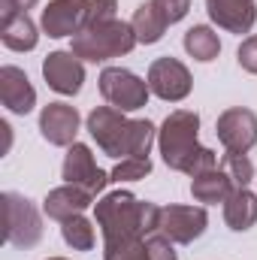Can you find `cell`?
I'll list each match as a JSON object with an SVG mask.
<instances>
[{"mask_svg":"<svg viewBox=\"0 0 257 260\" xmlns=\"http://www.w3.org/2000/svg\"><path fill=\"white\" fill-rule=\"evenodd\" d=\"M200 133V115L191 109H176L164 118L157 130V148L160 157L170 170L185 173V176H200L212 167H218V154L197 139Z\"/></svg>","mask_w":257,"mask_h":260,"instance_id":"1","label":"cell"},{"mask_svg":"<svg viewBox=\"0 0 257 260\" xmlns=\"http://www.w3.org/2000/svg\"><path fill=\"white\" fill-rule=\"evenodd\" d=\"M88 133L109 157H148L157 130L148 118L130 121L127 115L115 106H97L88 115Z\"/></svg>","mask_w":257,"mask_h":260,"instance_id":"2","label":"cell"},{"mask_svg":"<svg viewBox=\"0 0 257 260\" xmlns=\"http://www.w3.org/2000/svg\"><path fill=\"white\" fill-rule=\"evenodd\" d=\"M94 215H97V227L103 233V245H115L124 239H139V236L157 233L160 206H154L148 200L142 203L130 191H112L94 203Z\"/></svg>","mask_w":257,"mask_h":260,"instance_id":"3","label":"cell"},{"mask_svg":"<svg viewBox=\"0 0 257 260\" xmlns=\"http://www.w3.org/2000/svg\"><path fill=\"white\" fill-rule=\"evenodd\" d=\"M133 46H136V34H133L130 21L112 18V21L91 24V27L79 30V34L73 37L70 52H73L79 61L100 64V61H109V58L130 55V52H133Z\"/></svg>","mask_w":257,"mask_h":260,"instance_id":"4","label":"cell"},{"mask_svg":"<svg viewBox=\"0 0 257 260\" xmlns=\"http://www.w3.org/2000/svg\"><path fill=\"white\" fill-rule=\"evenodd\" d=\"M0 200H3V218H6V242L15 248H34L43 239V218L37 206L15 191H6Z\"/></svg>","mask_w":257,"mask_h":260,"instance_id":"5","label":"cell"},{"mask_svg":"<svg viewBox=\"0 0 257 260\" xmlns=\"http://www.w3.org/2000/svg\"><path fill=\"white\" fill-rule=\"evenodd\" d=\"M97 85H100L103 100H106L109 106L121 109V112H136V109H142V106L148 103V94H151L148 82L139 79L136 73L124 70V67H106V70L100 73Z\"/></svg>","mask_w":257,"mask_h":260,"instance_id":"6","label":"cell"},{"mask_svg":"<svg viewBox=\"0 0 257 260\" xmlns=\"http://www.w3.org/2000/svg\"><path fill=\"white\" fill-rule=\"evenodd\" d=\"M209 227V215L203 206H164L157 218V233H164L176 245L197 242Z\"/></svg>","mask_w":257,"mask_h":260,"instance_id":"7","label":"cell"},{"mask_svg":"<svg viewBox=\"0 0 257 260\" xmlns=\"http://www.w3.org/2000/svg\"><path fill=\"white\" fill-rule=\"evenodd\" d=\"M148 88L154 97L167 100V103H179L191 94L194 88V79H191V70L182 64L179 58H157L151 61L148 67Z\"/></svg>","mask_w":257,"mask_h":260,"instance_id":"8","label":"cell"},{"mask_svg":"<svg viewBox=\"0 0 257 260\" xmlns=\"http://www.w3.org/2000/svg\"><path fill=\"white\" fill-rule=\"evenodd\" d=\"M215 136L221 139V145L227 151L248 154L257 145V115L245 106L224 109L218 115V121H215Z\"/></svg>","mask_w":257,"mask_h":260,"instance_id":"9","label":"cell"},{"mask_svg":"<svg viewBox=\"0 0 257 260\" xmlns=\"http://www.w3.org/2000/svg\"><path fill=\"white\" fill-rule=\"evenodd\" d=\"M64 182L67 185H79V188H85V191H91V194L97 197L109 182H112V176L109 173H103L100 167H97V160H94V154H91V148L88 145H82V142H73L70 148H67V157H64Z\"/></svg>","mask_w":257,"mask_h":260,"instance_id":"10","label":"cell"},{"mask_svg":"<svg viewBox=\"0 0 257 260\" xmlns=\"http://www.w3.org/2000/svg\"><path fill=\"white\" fill-rule=\"evenodd\" d=\"M88 3H91V0H52V3L43 9V15H40L43 30H46L52 40L76 37V34L85 27Z\"/></svg>","mask_w":257,"mask_h":260,"instance_id":"11","label":"cell"},{"mask_svg":"<svg viewBox=\"0 0 257 260\" xmlns=\"http://www.w3.org/2000/svg\"><path fill=\"white\" fill-rule=\"evenodd\" d=\"M43 79L52 91L73 97L82 91V82H85V64L73 55V52H52L46 55L43 61Z\"/></svg>","mask_w":257,"mask_h":260,"instance_id":"12","label":"cell"},{"mask_svg":"<svg viewBox=\"0 0 257 260\" xmlns=\"http://www.w3.org/2000/svg\"><path fill=\"white\" fill-rule=\"evenodd\" d=\"M40 133L49 145L70 148L79 133V112L70 103H49L40 112Z\"/></svg>","mask_w":257,"mask_h":260,"instance_id":"13","label":"cell"},{"mask_svg":"<svg viewBox=\"0 0 257 260\" xmlns=\"http://www.w3.org/2000/svg\"><path fill=\"white\" fill-rule=\"evenodd\" d=\"M0 100L12 115H27L37 106V91L24 70L12 64L0 67Z\"/></svg>","mask_w":257,"mask_h":260,"instance_id":"14","label":"cell"},{"mask_svg":"<svg viewBox=\"0 0 257 260\" xmlns=\"http://www.w3.org/2000/svg\"><path fill=\"white\" fill-rule=\"evenodd\" d=\"M206 12L227 34H248L257 21L254 0H206Z\"/></svg>","mask_w":257,"mask_h":260,"instance_id":"15","label":"cell"},{"mask_svg":"<svg viewBox=\"0 0 257 260\" xmlns=\"http://www.w3.org/2000/svg\"><path fill=\"white\" fill-rule=\"evenodd\" d=\"M94 203V194L79 188V185H61L55 191H49L43 200V212L52 218V221H67L73 215H82L88 206Z\"/></svg>","mask_w":257,"mask_h":260,"instance_id":"16","label":"cell"},{"mask_svg":"<svg viewBox=\"0 0 257 260\" xmlns=\"http://www.w3.org/2000/svg\"><path fill=\"white\" fill-rule=\"evenodd\" d=\"M130 27H133V34H136V43L154 46V43L164 40V34H167V27H170V18H167V12L160 9L157 0H145V3L136 6V12H133V18H130Z\"/></svg>","mask_w":257,"mask_h":260,"instance_id":"17","label":"cell"},{"mask_svg":"<svg viewBox=\"0 0 257 260\" xmlns=\"http://www.w3.org/2000/svg\"><path fill=\"white\" fill-rule=\"evenodd\" d=\"M233 191H236V185L230 182V176L221 167H212V170H206V173L191 179V197L197 203H206V206L224 203Z\"/></svg>","mask_w":257,"mask_h":260,"instance_id":"18","label":"cell"},{"mask_svg":"<svg viewBox=\"0 0 257 260\" xmlns=\"http://www.w3.org/2000/svg\"><path fill=\"white\" fill-rule=\"evenodd\" d=\"M224 221L236 233L251 230L257 224V194H251L248 188H236L224 200Z\"/></svg>","mask_w":257,"mask_h":260,"instance_id":"19","label":"cell"},{"mask_svg":"<svg viewBox=\"0 0 257 260\" xmlns=\"http://www.w3.org/2000/svg\"><path fill=\"white\" fill-rule=\"evenodd\" d=\"M0 40L12 52H30V49H37L40 34H37V24L30 21V15L21 12L9 21H0Z\"/></svg>","mask_w":257,"mask_h":260,"instance_id":"20","label":"cell"},{"mask_svg":"<svg viewBox=\"0 0 257 260\" xmlns=\"http://www.w3.org/2000/svg\"><path fill=\"white\" fill-rule=\"evenodd\" d=\"M185 52L194 61L209 64V61H215L221 55V40L209 24H194L191 30H185Z\"/></svg>","mask_w":257,"mask_h":260,"instance_id":"21","label":"cell"},{"mask_svg":"<svg viewBox=\"0 0 257 260\" xmlns=\"http://www.w3.org/2000/svg\"><path fill=\"white\" fill-rule=\"evenodd\" d=\"M61 236L73 251H91L94 242H97V233H94V224L85 218V215H73L61 221Z\"/></svg>","mask_w":257,"mask_h":260,"instance_id":"22","label":"cell"},{"mask_svg":"<svg viewBox=\"0 0 257 260\" xmlns=\"http://www.w3.org/2000/svg\"><path fill=\"white\" fill-rule=\"evenodd\" d=\"M103 260H154L148 251V236L124 239L115 245H103Z\"/></svg>","mask_w":257,"mask_h":260,"instance_id":"23","label":"cell"},{"mask_svg":"<svg viewBox=\"0 0 257 260\" xmlns=\"http://www.w3.org/2000/svg\"><path fill=\"white\" fill-rule=\"evenodd\" d=\"M221 170L230 176V182L236 188H248V182L254 179V167L245 154H236V151H227L224 160H221Z\"/></svg>","mask_w":257,"mask_h":260,"instance_id":"24","label":"cell"},{"mask_svg":"<svg viewBox=\"0 0 257 260\" xmlns=\"http://www.w3.org/2000/svg\"><path fill=\"white\" fill-rule=\"evenodd\" d=\"M151 173V157H124L115 164V170L109 173L112 182H139Z\"/></svg>","mask_w":257,"mask_h":260,"instance_id":"25","label":"cell"},{"mask_svg":"<svg viewBox=\"0 0 257 260\" xmlns=\"http://www.w3.org/2000/svg\"><path fill=\"white\" fill-rule=\"evenodd\" d=\"M112 18H118V0H91L88 3V15H85V27L103 24V21H112Z\"/></svg>","mask_w":257,"mask_h":260,"instance_id":"26","label":"cell"},{"mask_svg":"<svg viewBox=\"0 0 257 260\" xmlns=\"http://www.w3.org/2000/svg\"><path fill=\"white\" fill-rule=\"evenodd\" d=\"M236 61H239V67H242L245 73L257 76V34L242 40V46H239V52H236Z\"/></svg>","mask_w":257,"mask_h":260,"instance_id":"27","label":"cell"},{"mask_svg":"<svg viewBox=\"0 0 257 260\" xmlns=\"http://www.w3.org/2000/svg\"><path fill=\"white\" fill-rule=\"evenodd\" d=\"M173 245H176V242H170L164 233H151V236H148V251H151L154 260H179V254H176Z\"/></svg>","mask_w":257,"mask_h":260,"instance_id":"28","label":"cell"},{"mask_svg":"<svg viewBox=\"0 0 257 260\" xmlns=\"http://www.w3.org/2000/svg\"><path fill=\"white\" fill-rule=\"evenodd\" d=\"M40 0H0V21H9L21 12H27L30 6H37Z\"/></svg>","mask_w":257,"mask_h":260,"instance_id":"29","label":"cell"},{"mask_svg":"<svg viewBox=\"0 0 257 260\" xmlns=\"http://www.w3.org/2000/svg\"><path fill=\"white\" fill-rule=\"evenodd\" d=\"M160 3V9L167 12V18H170V24H176V21H182L185 15H188V9H191V0H157Z\"/></svg>","mask_w":257,"mask_h":260,"instance_id":"30","label":"cell"},{"mask_svg":"<svg viewBox=\"0 0 257 260\" xmlns=\"http://www.w3.org/2000/svg\"><path fill=\"white\" fill-rule=\"evenodd\" d=\"M49 260H67V257H49Z\"/></svg>","mask_w":257,"mask_h":260,"instance_id":"31","label":"cell"}]
</instances>
